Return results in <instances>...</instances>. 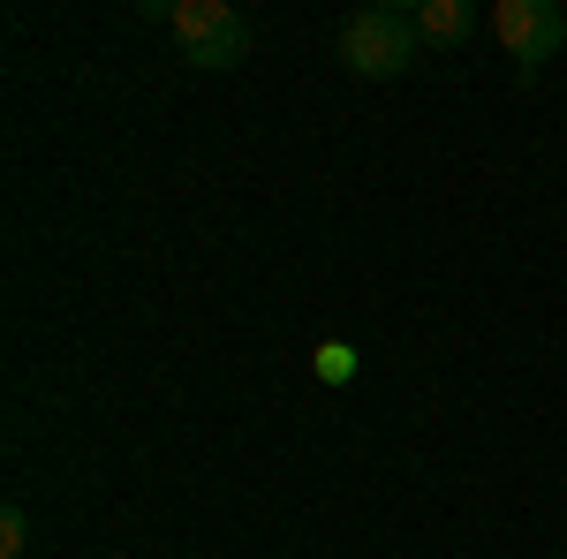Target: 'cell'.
Wrapping results in <instances>:
<instances>
[{"mask_svg": "<svg viewBox=\"0 0 567 559\" xmlns=\"http://www.w3.org/2000/svg\"><path fill=\"white\" fill-rule=\"evenodd\" d=\"M318 371H326V379H349L355 355H349V348H318Z\"/></svg>", "mask_w": 567, "mask_h": 559, "instance_id": "6", "label": "cell"}, {"mask_svg": "<svg viewBox=\"0 0 567 559\" xmlns=\"http://www.w3.org/2000/svg\"><path fill=\"white\" fill-rule=\"evenodd\" d=\"M167 23H175V45L189 69H235L250 53V15L227 0H182Z\"/></svg>", "mask_w": 567, "mask_h": 559, "instance_id": "2", "label": "cell"}, {"mask_svg": "<svg viewBox=\"0 0 567 559\" xmlns=\"http://www.w3.org/2000/svg\"><path fill=\"white\" fill-rule=\"evenodd\" d=\"M409 23H416V45L454 53V45H470V31H477V8H470V0H416Z\"/></svg>", "mask_w": 567, "mask_h": 559, "instance_id": "4", "label": "cell"}, {"mask_svg": "<svg viewBox=\"0 0 567 559\" xmlns=\"http://www.w3.org/2000/svg\"><path fill=\"white\" fill-rule=\"evenodd\" d=\"M424 45H416V23H409V8H386V0H371V8H355L349 23H341V61H349L355 76H371V84H386V76H409V61H416Z\"/></svg>", "mask_w": 567, "mask_h": 559, "instance_id": "1", "label": "cell"}, {"mask_svg": "<svg viewBox=\"0 0 567 559\" xmlns=\"http://www.w3.org/2000/svg\"><path fill=\"white\" fill-rule=\"evenodd\" d=\"M492 31L507 39L515 76L529 84V76L567 45V15H560V0H499V8H492Z\"/></svg>", "mask_w": 567, "mask_h": 559, "instance_id": "3", "label": "cell"}, {"mask_svg": "<svg viewBox=\"0 0 567 559\" xmlns=\"http://www.w3.org/2000/svg\"><path fill=\"white\" fill-rule=\"evenodd\" d=\"M23 552H31V515L0 507V559H23Z\"/></svg>", "mask_w": 567, "mask_h": 559, "instance_id": "5", "label": "cell"}]
</instances>
